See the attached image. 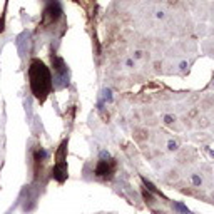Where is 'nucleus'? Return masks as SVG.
I'll return each instance as SVG.
<instances>
[{
	"label": "nucleus",
	"mask_w": 214,
	"mask_h": 214,
	"mask_svg": "<svg viewBox=\"0 0 214 214\" xmlns=\"http://www.w3.org/2000/svg\"><path fill=\"white\" fill-rule=\"evenodd\" d=\"M116 171V162L112 159H101L97 164V169H96V176L97 178H104V179H110Z\"/></svg>",
	"instance_id": "obj_3"
},
{
	"label": "nucleus",
	"mask_w": 214,
	"mask_h": 214,
	"mask_svg": "<svg viewBox=\"0 0 214 214\" xmlns=\"http://www.w3.org/2000/svg\"><path fill=\"white\" fill-rule=\"evenodd\" d=\"M126 67L127 69H134L135 67V60L131 57V59H126Z\"/></svg>",
	"instance_id": "obj_8"
},
{
	"label": "nucleus",
	"mask_w": 214,
	"mask_h": 214,
	"mask_svg": "<svg viewBox=\"0 0 214 214\" xmlns=\"http://www.w3.org/2000/svg\"><path fill=\"white\" fill-rule=\"evenodd\" d=\"M28 80H30V89H32V94L35 96V99L44 102L52 90V77L42 60H39V59L30 60Z\"/></svg>",
	"instance_id": "obj_1"
},
{
	"label": "nucleus",
	"mask_w": 214,
	"mask_h": 214,
	"mask_svg": "<svg viewBox=\"0 0 214 214\" xmlns=\"http://www.w3.org/2000/svg\"><path fill=\"white\" fill-rule=\"evenodd\" d=\"M60 15H62V9H60L59 2H57V0H50V2L47 3V7H45V10H44L42 25L44 27L54 25V24L60 19Z\"/></svg>",
	"instance_id": "obj_2"
},
{
	"label": "nucleus",
	"mask_w": 214,
	"mask_h": 214,
	"mask_svg": "<svg viewBox=\"0 0 214 214\" xmlns=\"http://www.w3.org/2000/svg\"><path fill=\"white\" fill-rule=\"evenodd\" d=\"M178 149H179V142H178V141H174V139H169V141H167V151L176 152Z\"/></svg>",
	"instance_id": "obj_4"
},
{
	"label": "nucleus",
	"mask_w": 214,
	"mask_h": 214,
	"mask_svg": "<svg viewBox=\"0 0 214 214\" xmlns=\"http://www.w3.org/2000/svg\"><path fill=\"white\" fill-rule=\"evenodd\" d=\"M174 122H176L174 116H171V114H166V116H164V124H166V126H172Z\"/></svg>",
	"instance_id": "obj_6"
},
{
	"label": "nucleus",
	"mask_w": 214,
	"mask_h": 214,
	"mask_svg": "<svg viewBox=\"0 0 214 214\" xmlns=\"http://www.w3.org/2000/svg\"><path fill=\"white\" fill-rule=\"evenodd\" d=\"M191 182H192V186L199 187L201 184H203V178H201L199 174H192V176H191Z\"/></svg>",
	"instance_id": "obj_5"
},
{
	"label": "nucleus",
	"mask_w": 214,
	"mask_h": 214,
	"mask_svg": "<svg viewBox=\"0 0 214 214\" xmlns=\"http://www.w3.org/2000/svg\"><path fill=\"white\" fill-rule=\"evenodd\" d=\"M104 99H105V102L112 101V90H110V89H105L104 90Z\"/></svg>",
	"instance_id": "obj_7"
},
{
	"label": "nucleus",
	"mask_w": 214,
	"mask_h": 214,
	"mask_svg": "<svg viewBox=\"0 0 214 214\" xmlns=\"http://www.w3.org/2000/svg\"><path fill=\"white\" fill-rule=\"evenodd\" d=\"M156 19H164V12H156Z\"/></svg>",
	"instance_id": "obj_10"
},
{
	"label": "nucleus",
	"mask_w": 214,
	"mask_h": 214,
	"mask_svg": "<svg viewBox=\"0 0 214 214\" xmlns=\"http://www.w3.org/2000/svg\"><path fill=\"white\" fill-rule=\"evenodd\" d=\"M142 57H144V52L142 50H134V55H132L134 60H139V59H142Z\"/></svg>",
	"instance_id": "obj_9"
},
{
	"label": "nucleus",
	"mask_w": 214,
	"mask_h": 214,
	"mask_svg": "<svg viewBox=\"0 0 214 214\" xmlns=\"http://www.w3.org/2000/svg\"><path fill=\"white\" fill-rule=\"evenodd\" d=\"M212 87H214V80H212Z\"/></svg>",
	"instance_id": "obj_11"
},
{
	"label": "nucleus",
	"mask_w": 214,
	"mask_h": 214,
	"mask_svg": "<svg viewBox=\"0 0 214 214\" xmlns=\"http://www.w3.org/2000/svg\"><path fill=\"white\" fill-rule=\"evenodd\" d=\"M212 199H214V194H212Z\"/></svg>",
	"instance_id": "obj_12"
}]
</instances>
